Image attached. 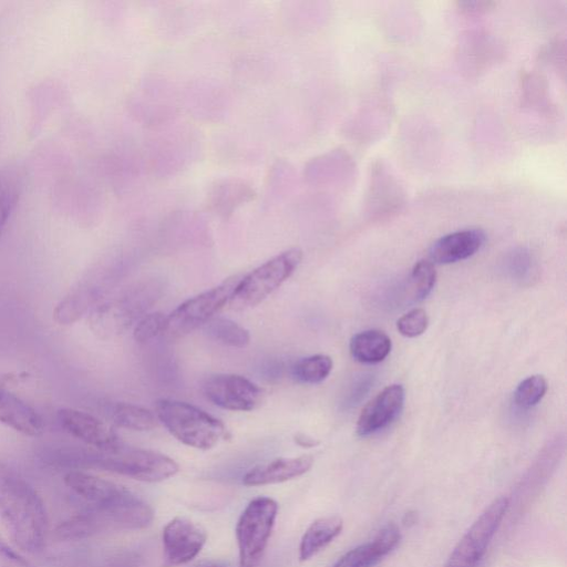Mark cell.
Wrapping results in <instances>:
<instances>
[{
	"label": "cell",
	"instance_id": "cell-1",
	"mask_svg": "<svg viewBox=\"0 0 567 567\" xmlns=\"http://www.w3.org/2000/svg\"><path fill=\"white\" fill-rule=\"evenodd\" d=\"M63 480L86 503L84 513L93 533L107 526L141 529L154 518L145 501L115 482L82 471H70Z\"/></svg>",
	"mask_w": 567,
	"mask_h": 567
},
{
	"label": "cell",
	"instance_id": "cell-2",
	"mask_svg": "<svg viewBox=\"0 0 567 567\" xmlns=\"http://www.w3.org/2000/svg\"><path fill=\"white\" fill-rule=\"evenodd\" d=\"M0 520L20 549L33 554L44 547L48 515L43 501L21 474L2 461Z\"/></svg>",
	"mask_w": 567,
	"mask_h": 567
},
{
	"label": "cell",
	"instance_id": "cell-3",
	"mask_svg": "<svg viewBox=\"0 0 567 567\" xmlns=\"http://www.w3.org/2000/svg\"><path fill=\"white\" fill-rule=\"evenodd\" d=\"M74 461L86 467L100 468L142 482H162L174 476L179 467L171 457L150 450L125 446L75 454Z\"/></svg>",
	"mask_w": 567,
	"mask_h": 567
},
{
	"label": "cell",
	"instance_id": "cell-4",
	"mask_svg": "<svg viewBox=\"0 0 567 567\" xmlns=\"http://www.w3.org/2000/svg\"><path fill=\"white\" fill-rule=\"evenodd\" d=\"M155 411L166 430L187 446L209 450L226 436L227 431L220 420L193 404L159 399Z\"/></svg>",
	"mask_w": 567,
	"mask_h": 567
},
{
	"label": "cell",
	"instance_id": "cell-5",
	"mask_svg": "<svg viewBox=\"0 0 567 567\" xmlns=\"http://www.w3.org/2000/svg\"><path fill=\"white\" fill-rule=\"evenodd\" d=\"M302 259L299 248H291L267 260L240 278L229 299L234 310L257 306L278 289L297 269Z\"/></svg>",
	"mask_w": 567,
	"mask_h": 567
},
{
	"label": "cell",
	"instance_id": "cell-6",
	"mask_svg": "<svg viewBox=\"0 0 567 567\" xmlns=\"http://www.w3.org/2000/svg\"><path fill=\"white\" fill-rule=\"evenodd\" d=\"M278 504L259 496L249 502L236 525L239 567H258L271 535Z\"/></svg>",
	"mask_w": 567,
	"mask_h": 567
},
{
	"label": "cell",
	"instance_id": "cell-7",
	"mask_svg": "<svg viewBox=\"0 0 567 567\" xmlns=\"http://www.w3.org/2000/svg\"><path fill=\"white\" fill-rule=\"evenodd\" d=\"M238 280V276L228 278L220 285L181 303L166 317L164 333L172 338H179L204 326L229 302Z\"/></svg>",
	"mask_w": 567,
	"mask_h": 567
},
{
	"label": "cell",
	"instance_id": "cell-8",
	"mask_svg": "<svg viewBox=\"0 0 567 567\" xmlns=\"http://www.w3.org/2000/svg\"><path fill=\"white\" fill-rule=\"evenodd\" d=\"M157 296L154 286H142L114 300L96 306L90 315V327L101 338L125 331L152 305Z\"/></svg>",
	"mask_w": 567,
	"mask_h": 567
},
{
	"label": "cell",
	"instance_id": "cell-9",
	"mask_svg": "<svg viewBox=\"0 0 567 567\" xmlns=\"http://www.w3.org/2000/svg\"><path fill=\"white\" fill-rule=\"evenodd\" d=\"M508 505L507 497L495 498L458 540L444 567H477Z\"/></svg>",
	"mask_w": 567,
	"mask_h": 567
},
{
	"label": "cell",
	"instance_id": "cell-10",
	"mask_svg": "<svg viewBox=\"0 0 567 567\" xmlns=\"http://www.w3.org/2000/svg\"><path fill=\"white\" fill-rule=\"evenodd\" d=\"M203 391L215 405L229 411H251L262 402V390L249 379L234 373L208 377Z\"/></svg>",
	"mask_w": 567,
	"mask_h": 567
},
{
	"label": "cell",
	"instance_id": "cell-11",
	"mask_svg": "<svg viewBox=\"0 0 567 567\" xmlns=\"http://www.w3.org/2000/svg\"><path fill=\"white\" fill-rule=\"evenodd\" d=\"M207 540L205 529L185 517H175L163 529L165 566L175 567L193 560Z\"/></svg>",
	"mask_w": 567,
	"mask_h": 567
},
{
	"label": "cell",
	"instance_id": "cell-12",
	"mask_svg": "<svg viewBox=\"0 0 567 567\" xmlns=\"http://www.w3.org/2000/svg\"><path fill=\"white\" fill-rule=\"evenodd\" d=\"M56 419L66 433L96 450H109L121 444L109 425L87 412L62 408L58 411Z\"/></svg>",
	"mask_w": 567,
	"mask_h": 567
},
{
	"label": "cell",
	"instance_id": "cell-13",
	"mask_svg": "<svg viewBox=\"0 0 567 567\" xmlns=\"http://www.w3.org/2000/svg\"><path fill=\"white\" fill-rule=\"evenodd\" d=\"M404 399L401 384L385 386L362 409L357 422L358 435L368 436L391 424L401 413Z\"/></svg>",
	"mask_w": 567,
	"mask_h": 567
},
{
	"label": "cell",
	"instance_id": "cell-14",
	"mask_svg": "<svg viewBox=\"0 0 567 567\" xmlns=\"http://www.w3.org/2000/svg\"><path fill=\"white\" fill-rule=\"evenodd\" d=\"M486 240L480 228H470L447 234L432 244L429 250L431 262L447 265L464 260L476 254Z\"/></svg>",
	"mask_w": 567,
	"mask_h": 567
},
{
	"label": "cell",
	"instance_id": "cell-15",
	"mask_svg": "<svg viewBox=\"0 0 567 567\" xmlns=\"http://www.w3.org/2000/svg\"><path fill=\"white\" fill-rule=\"evenodd\" d=\"M313 464V457L301 455L279 457L251 467L244 476L245 486H264L290 481L307 473Z\"/></svg>",
	"mask_w": 567,
	"mask_h": 567
},
{
	"label": "cell",
	"instance_id": "cell-16",
	"mask_svg": "<svg viewBox=\"0 0 567 567\" xmlns=\"http://www.w3.org/2000/svg\"><path fill=\"white\" fill-rule=\"evenodd\" d=\"M0 422L28 436H39L45 424L41 414L11 391L0 386Z\"/></svg>",
	"mask_w": 567,
	"mask_h": 567
},
{
	"label": "cell",
	"instance_id": "cell-17",
	"mask_svg": "<svg viewBox=\"0 0 567 567\" xmlns=\"http://www.w3.org/2000/svg\"><path fill=\"white\" fill-rule=\"evenodd\" d=\"M343 522L339 516L316 519L302 535L299 546V559L306 561L331 543L342 530Z\"/></svg>",
	"mask_w": 567,
	"mask_h": 567
},
{
	"label": "cell",
	"instance_id": "cell-18",
	"mask_svg": "<svg viewBox=\"0 0 567 567\" xmlns=\"http://www.w3.org/2000/svg\"><path fill=\"white\" fill-rule=\"evenodd\" d=\"M391 339L381 330L370 329L354 334L349 344L350 353L361 363L383 361L391 351Z\"/></svg>",
	"mask_w": 567,
	"mask_h": 567
},
{
	"label": "cell",
	"instance_id": "cell-19",
	"mask_svg": "<svg viewBox=\"0 0 567 567\" xmlns=\"http://www.w3.org/2000/svg\"><path fill=\"white\" fill-rule=\"evenodd\" d=\"M22 178V173L17 166H8L0 169V236L12 209L19 200Z\"/></svg>",
	"mask_w": 567,
	"mask_h": 567
},
{
	"label": "cell",
	"instance_id": "cell-20",
	"mask_svg": "<svg viewBox=\"0 0 567 567\" xmlns=\"http://www.w3.org/2000/svg\"><path fill=\"white\" fill-rule=\"evenodd\" d=\"M204 331L214 341L233 348H245L250 341L247 329L223 317H214L207 321Z\"/></svg>",
	"mask_w": 567,
	"mask_h": 567
},
{
	"label": "cell",
	"instance_id": "cell-21",
	"mask_svg": "<svg viewBox=\"0 0 567 567\" xmlns=\"http://www.w3.org/2000/svg\"><path fill=\"white\" fill-rule=\"evenodd\" d=\"M112 420L117 426L132 431H150L156 425L152 412L131 403L115 404L112 410Z\"/></svg>",
	"mask_w": 567,
	"mask_h": 567
},
{
	"label": "cell",
	"instance_id": "cell-22",
	"mask_svg": "<svg viewBox=\"0 0 567 567\" xmlns=\"http://www.w3.org/2000/svg\"><path fill=\"white\" fill-rule=\"evenodd\" d=\"M333 367L326 354H313L298 360L292 365V377L300 383L317 384L328 378Z\"/></svg>",
	"mask_w": 567,
	"mask_h": 567
},
{
	"label": "cell",
	"instance_id": "cell-23",
	"mask_svg": "<svg viewBox=\"0 0 567 567\" xmlns=\"http://www.w3.org/2000/svg\"><path fill=\"white\" fill-rule=\"evenodd\" d=\"M436 270L430 260H419L411 272V289L415 301L425 299L434 288Z\"/></svg>",
	"mask_w": 567,
	"mask_h": 567
},
{
	"label": "cell",
	"instance_id": "cell-24",
	"mask_svg": "<svg viewBox=\"0 0 567 567\" xmlns=\"http://www.w3.org/2000/svg\"><path fill=\"white\" fill-rule=\"evenodd\" d=\"M547 381L540 374H534L524 379L514 392L516 405L528 409L536 405L547 391Z\"/></svg>",
	"mask_w": 567,
	"mask_h": 567
},
{
	"label": "cell",
	"instance_id": "cell-25",
	"mask_svg": "<svg viewBox=\"0 0 567 567\" xmlns=\"http://www.w3.org/2000/svg\"><path fill=\"white\" fill-rule=\"evenodd\" d=\"M381 559L382 557L370 542L346 553L333 567H372Z\"/></svg>",
	"mask_w": 567,
	"mask_h": 567
},
{
	"label": "cell",
	"instance_id": "cell-26",
	"mask_svg": "<svg viewBox=\"0 0 567 567\" xmlns=\"http://www.w3.org/2000/svg\"><path fill=\"white\" fill-rule=\"evenodd\" d=\"M166 316L156 311L144 315L136 323L133 337L138 343H146L165 332Z\"/></svg>",
	"mask_w": 567,
	"mask_h": 567
},
{
	"label": "cell",
	"instance_id": "cell-27",
	"mask_svg": "<svg viewBox=\"0 0 567 567\" xmlns=\"http://www.w3.org/2000/svg\"><path fill=\"white\" fill-rule=\"evenodd\" d=\"M429 317L424 309L415 308L403 315L396 321L398 331L406 338H415L425 332Z\"/></svg>",
	"mask_w": 567,
	"mask_h": 567
},
{
	"label": "cell",
	"instance_id": "cell-28",
	"mask_svg": "<svg viewBox=\"0 0 567 567\" xmlns=\"http://www.w3.org/2000/svg\"><path fill=\"white\" fill-rule=\"evenodd\" d=\"M0 567H35L17 553L0 535Z\"/></svg>",
	"mask_w": 567,
	"mask_h": 567
},
{
	"label": "cell",
	"instance_id": "cell-29",
	"mask_svg": "<svg viewBox=\"0 0 567 567\" xmlns=\"http://www.w3.org/2000/svg\"><path fill=\"white\" fill-rule=\"evenodd\" d=\"M295 441L298 445H300L302 447H312L318 444V441H316L315 439H312L303 433H298L295 436Z\"/></svg>",
	"mask_w": 567,
	"mask_h": 567
},
{
	"label": "cell",
	"instance_id": "cell-30",
	"mask_svg": "<svg viewBox=\"0 0 567 567\" xmlns=\"http://www.w3.org/2000/svg\"><path fill=\"white\" fill-rule=\"evenodd\" d=\"M210 567H218V566L215 565V566H210Z\"/></svg>",
	"mask_w": 567,
	"mask_h": 567
}]
</instances>
